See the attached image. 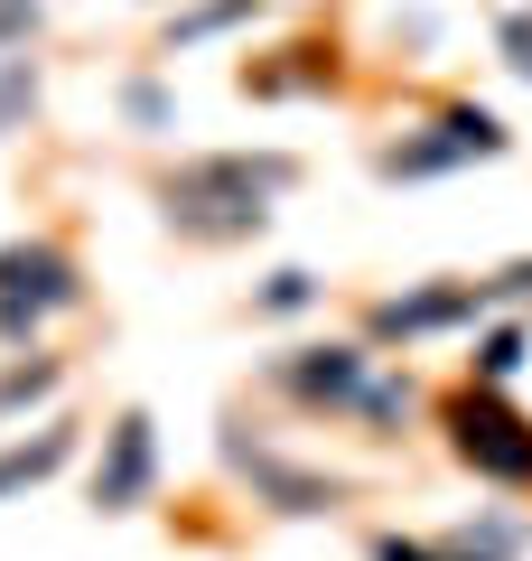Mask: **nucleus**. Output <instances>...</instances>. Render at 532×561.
Wrapping results in <instances>:
<instances>
[{
    "label": "nucleus",
    "mask_w": 532,
    "mask_h": 561,
    "mask_svg": "<svg viewBox=\"0 0 532 561\" xmlns=\"http://www.w3.org/2000/svg\"><path fill=\"white\" fill-rule=\"evenodd\" d=\"M299 187V150H197L159 179V216L177 243H253Z\"/></svg>",
    "instance_id": "f257e3e1"
},
{
    "label": "nucleus",
    "mask_w": 532,
    "mask_h": 561,
    "mask_svg": "<svg viewBox=\"0 0 532 561\" xmlns=\"http://www.w3.org/2000/svg\"><path fill=\"white\" fill-rule=\"evenodd\" d=\"M439 440H449V459L467 468V478L532 496V421L505 402V383H476V375L449 383V393H439Z\"/></svg>",
    "instance_id": "f03ea898"
},
{
    "label": "nucleus",
    "mask_w": 532,
    "mask_h": 561,
    "mask_svg": "<svg viewBox=\"0 0 532 561\" xmlns=\"http://www.w3.org/2000/svg\"><path fill=\"white\" fill-rule=\"evenodd\" d=\"M66 309H84V262L57 234H10L0 243V346H38V328Z\"/></svg>",
    "instance_id": "7ed1b4c3"
},
{
    "label": "nucleus",
    "mask_w": 532,
    "mask_h": 561,
    "mask_svg": "<svg viewBox=\"0 0 532 561\" xmlns=\"http://www.w3.org/2000/svg\"><path fill=\"white\" fill-rule=\"evenodd\" d=\"M505 150H513V131L486 103H439L430 122H412L402 140L374 150V179H449V169H467V160H505Z\"/></svg>",
    "instance_id": "20e7f679"
},
{
    "label": "nucleus",
    "mask_w": 532,
    "mask_h": 561,
    "mask_svg": "<svg viewBox=\"0 0 532 561\" xmlns=\"http://www.w3.org/2000/svg\"><path fill=\"white\" fill-rule=\"evenodd\" d=\"M365 375H374V346L365 337H299L280 346L271 365H262V383H271L290 412H355V393H365Z\"/></svg>",
    "instance_id": "39448f33"
},
{
    "label": "nucleus",
    "mask_w": 532,
    "mask_h": 561,
    "mask_svg": "<svg viewBox=\"0 0 532 561\" xmlns=\"http://www.w3.org/2000/svg\"><path fill=\"white\" fill-rule=\"evenodd\" d=\"M486 309H495V280L439 272L420 290H393V300L365 309V346H420V337H449V328H476Z\"/></svg>",
    "instance_id": "423d86ee"
},
{
    "label": "nucleus",
    "mask_w": 532,
    "mask_h": 561,
    "mask_svg": "<svg viewBox=\"0 0 532 561\" xmlns=\"http://www.w3.org/2000/svg\"><path fill=\"white\" fill-rule=\"evenodd\" d=\"M224 468H234L243 486H253V505H271V515L309 524V515H336V505L355 496L336 468H309V459H280L271 440H243V431H224Z\"/></svg>",
    "instance_id": "0eeeda50"
},
{
    "label": "nucleus",
    "mask_w": 532,
    "mask_h": 561,
    "mask_svg": "<svg viewBox=\"0 0 532 561\" xmlns=\"http://www.w3.org/2000/svg\"><path fill=\"white\" fill-rule=\"evenodd\" d=\"M159 486V421L140 402H122L113 431H103V459H94V515H140Z\"/></svg>",
    "instance_id": "6e6552de"
},
{
    "label": "nucleus",
    "mask_w": 532,
    "mask_h": 561,
    "mask_svg": "<svg viewBox=\"0 0 532 561\" xmlns=\"http://www.w3.org/2000/svg\"><path fill=\"white\" fill-rule=\"evenodd\" d=\"M234 84L253 103H280V94H327L336 84V38H299V47H271V57H243Z\"/></svg>",
    "instance_id": "1a4fd4ad"
},
{
    "label": "nucleus",
    "mask_w": 532,
    "mask_h": 561,
    "mask_svg": "<svg viewBox=\"0 0 532 561\" xmlns=\"http://www.w3.org/2000/svg\"><path fill=\"white\" fill-rule=\"evenodd\" d=\"M76 440H84V421H66V412H47L38 431H20V440H0V505L28 496V486H47V478H66Z\"/></svg>",
    "instance_id": "9d476101"
},
{
    "label": "nucleus",
    "mask_w": 532,
    "mask_h": 561,
    "mask_svg": "<svg viewBox=\"0 0 532 561\" xmlns=\"http://www.w3.org/2000/svg\"><path fill=\"white\" fill-rule=\"evenodd\" d=\"M66 393V356H38V346H20V365L0 375V421L28 412V402H57Z\"/></svg>",
    "instance_id": "9b49d317"
},
{
    "label": "nucleus",
    "mask_w": 532,
    "mask_h": 561,
    "mask_svg": "<svg viewBox=\"0 0 532 561\" xmlns=\"http://www.w3.org/2000/svg\"><path fill=\"white\" fill-rule=\"evenodd\" d=\"M243 20H262V0H197L187 20H169V57H177V47H206V38H224V28H243Z\"/></svg>",
    "instance_id": "f8f14e48"
},
{
    "label": "nucleus",
    "mask_w": 532,
    "mask_h": 561,
    "mask_svg": "<svg viewBox=\"0 0 532 561\" xmlns=\"http://www.w3.org/2000/svg\"><path fill=\"white\" fill-rule=\"evenodd\" d=\"M374 561H495L476 542H430V534H374Z\"/></svg>",
    "instance_id": "ddd939ff"
},
{
    "label": "nucleus",
    "mask_w": 532,
    "mask_h": 561,
    "mask_svg": "<svg viewBox=\"0 0 532 561\" xmlns=\"http://www.w3.org/2000/svg\"><path fill=\"white\" fill-rule=\"evenodd\" d=\"M523 375V328H486L476 337V383H513Z\"/></svg>",
    "instance_id": "4468645a"
},
{
    "label": "nucleus",
    "mask_w": 532,
    "mask_h": 561,
    "mask_svg": "<svg viewBox=\"0 0 532 561\" xmlns=\"http://www.w3.org/2000/svg\"><path fill=\"white\" fill-rule=\"evenodd\" d=\"M309 300H317V272H271V280L253 290L262 319H280V309H309Z\"/></svg>",
    "instance_id": "2eb2a0df"
},
{
    "label": "nucleus",
    "mask_w": 532,
    "mask_h": 561,
    "mask_svg": "<svg viewBox=\"0 0 532 561\" xmlns=\"http://www.w3.org/2000/svg\"><path fill=\"white\" fill-rule=\"evenodd\" d=\"M495 57L532 84V10H505V20H495Z\"/></svg>",
    "instance_id": "dca6fc26"
},
{
    "label": "nucleus",
    "mask_w": 532,
    "mask_h": 561,
    "mask_svg": "<svg viewBox=\"0 0 532 561\" xmlns=\"http://www.w3.org/2000/svg\"><path fill=\"white\" fill-rule=\"evenodd\" d=\"M20 38H38V0H0V57Z\"/></svg>",
    "instance_id": "f3484780"
}]
</instances>
